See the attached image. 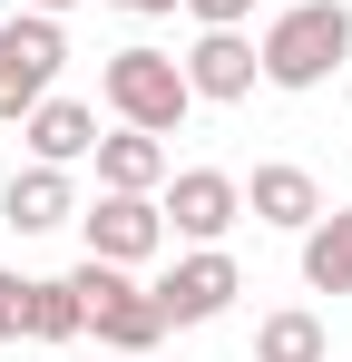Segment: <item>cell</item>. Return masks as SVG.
<instances>
[{
	"label": "cell",
	"mask_w": 352,
	"mask_h": 362,
	"mask_svg": "<svg viewBox=\"0 0 352 362\" xmlns=\"http://www.w3.org/2000/svg\"><path fill=\"white\" fill-rule=\"evenodd\" d=\"M303 284L313 294H352V206H323L303 226Z\"/></svg>",
	"instance_id": "13"
},
{
	"label": "cell",
	"mask_w": 352,
	"mask_h": 362,
	"mask_svg": "<svg viewBox=\"0 0 352 362\" xmlns=\"http://www.w3.org/2000/svg\"><path fill=\"white\" fill-rule=\"evenodd\" d=\"M186 10H196L206 30H245V10H254V0H186Z\"/></svg>",
	"instance_id": "17"
},
{
	"label": "cell",
	"mask_w": 352,
	"mask_h": 362,
	"mask_svg": "<svg viewBox=\"0 0 352 362\" xmlns=\"http://www.w3.org/2000/svg\"><path fill=\"white\" fill-rule=\"evenodd\" d=\"M59 59H69V40H59V20H49V10H20V20L0 30V127H20L40 98H49Z\"/></svg>",
	"instance_id": "4"
},
{
	"label": "cell",
	"mask_w": 352,
	"mask_h": 362,
	"mask_svg": "<svg viewBox=\"0 0 352 362\" xmlns=\"http://www.w3.org/2000/svg\"><path fill=\"white\" fill-rule=\"evenodd\" d=\"M78 226H88V255H108V264H147V255L167 245V206H157V196H117V186H108Z\"/></svg>",
	"instance_id": "6"
},
{
	"label": "cell",
	"mask_w": 352,
	"mask_h": 362,
	"mask_svg": "<svg viewBox=\"0 0 352 362\" xmlns=\"http://www.w3.org/2000/svg\"><path fill=\"white\" fill-rule=\"evenodd\" d=\"M235 294H245V274H235L225 245H196V255H176L167 274H157V313H167L176 333H186V323H216Z\"/></svg>",
	"instance_id": "5"
},
{
	"label": "cell",
	"mask_w": 352,
	"mask_h": 362,
	"mask_svg": "<svg viewBox=\"0 0 352 362\" xmlns=\"http://www.w3.org/2000/svg\"><path fill=\"white\" fill-rule=\"evenodd\" d=\"M98 186H117V196H157V186H167V137H147V127L98 137Z\"/></svg>",
	"instance_id": "11"
},
{
	"label": "cell",
	"mask_w": 352,
	"mask_h": 362,
	"mask_svg": "<svg viewBox=\"0 0 352 362\" xmlns=\"http://www.w3.org/2000/svg\"><path fill=\"white\" fill-rule=\"evenodd\" d=\"M254 78H264V59H254V40H245V30H206V40L186 49V88H196V98H216V108H235Z\"/></svg>",
	"instance_id": "8"
},
{
	"label": "cell",
	"mask_w": 352,
	"mask_h": 362,
	"mask_svg": "<svg viewBox=\"0 0 352 362\" xmlns=\"http://www.w3.org/2000/svg\"><path fill=\"white\" fill-rule=\"evenodd\" d=\"M98 98H108L117 127H147V137H176L186 127V108H196V88H186V59H167V49H108V69H98Z\"/></svg>",
	"instance_id": "2"
},
{
	"label": "cell",
	"mask_w": 352,
	"mask_h": 362,
	"mask_svg": "<svg viewBox=\"0 0 352 362\" xmlns=\"http://www.w3.org/2000/svg\"><path fill=\"white\" fill-rule=\"evenodd\" d=\"M254 59H264L274 88H323V78H343V59H352V10H343V0H293L284 20L254 40Z\"/></svg>",
	"instance_id": "1"
},
{
	"label": "cell",
	"mask_w": 352,
	"mask_h": 362,
	"mask_svg": "<svg viewBox=\"0 0 352 362\" xmlns=\"http://www.w3.org/2000/svg\"><path fill=\"white\" fill-rule=\"evenodd\" d=\"M30 343H69V333H88V313H78V284L69 274H30V323H20Z\"/></svg>",
	"instance_id": "14"
},
{
	"label": "cell",
	"mask_w": 352,
	"mask_h": 362,
	"mask_svg": "<svg viewBox=\"0 0 352 362\" xmlns=\"http://www.w3.org/2000/svg\"><path fill=\"white\" fill-rule=\"evenodd\" d=\"M20 137H30V157H40V167L98 157V108H78V98H40V108L20 118Z\"/></svg>",
	"instance_id": "10"
},
{
	"label": "cell",
	"mask_w": 352,
	"mask_h": 362,
	"mask_svg": "<svg viewBox=\"0 0 352 362\" xmlns=\"http://www.w3.org/2000/svg\"><path fill=\"white\" fill-rule=\"evenodd\" d=\"M0 216H10V235H49V226H69L78 216V196H69V167H10V186H0Z\"/></svg>",
	"instance_id": "9"
},
{
	"label": "cell",
	"mask_w": 352,
	"mask_h": 362,
	"mask_svg": "<svg viewBox=\"0 0 352 362\" xmlns=\"http://www.w3.org/2000/svg\"><path fill=\"white\" fill-rule=\"evenodd\" d=\"M245 206H254V226H293V235H303V226L323 216V186L303 177V167H284V157H274V167H254Z\"/></svg>",
	"instance_id": "12"
},
{
	"label": "cell",
	"mask_w": 352,
	"mask_h": 362,
	"mask_svg": "<svg viewBox=\"0 0 352 362\" xmlns=\"http://www.w3.org/2000/svg\"><path fill=\"white\" fill-rule=\"evenodd\" d=\"M30 323V274H0V343Z\"/></svg>",
	"instance_id": "16"
},
{
	"label": "cell",
	"mask_w": 352,
	"mask_h": 362,
	"mask_svg": "<svg viewBox=\"0 0 352 362\" xmlns=\"http://www.w3.org/2000/svg\"><path fill=\"white\" fill-rule=\"evenodd\" d=\"M117 362H147V353H117Z\"/></svg>",
	"instance_id": "20"
},
{
	"label": "cell",
	"mask_w": 352,
	"mask_h": 362,
	"mask_svg": "<svg viewBox=\"0 0 352 362\" xmlns=\"http://www.w3.org/2000/svg\"><path fill=\"white\" fill-rule=\"evenodd\" d=\"M20 10H49V20H59V10H78V0H20Z\"/></svg>",
	"instance_id": "19"
},
{
	"label": "cell",
	"mask_w": 352,
	"mask_h": 362,
	"mask_svg": "<svg viewBox=\"0 0 352 362\" xmlns=\"http://www.w3.org/2000/svg\"><path fill=\"white\" fill-rule=\"evenodd\" d=\"M117 10H137V20H167V10H186V0H117Z\"/></svg>",
	"instance_id": "18"
},
{
	"label": "cell",
	"mask_w": 352,
	"mask_h": 362,
	"mask_svg": "<svg viewBox=\"0 0 352 362\" xmlns=\"http://www.w3.org/2000/svg\"><path fill=\"white\" fill-rule=\"evenodd\" d=\"M235 216H245V186H235L225 167H186V177H167V226L186 245H225Z\"/></svg>",
	"instance_id": "7"
},
{
	"label": "cell",
	"mask_w": 352,
	"mask_h": 362,
	"mask_svg": "<svg viewBox=\"0 0 352 362\" xmlns=\"http://www.w3.org/2000/svg\"><path fill=\"white\" fill-rule=\"evenodd\" d=\"M69 284H78V313H88V333H98L108 353H157V333H167L157 284H137V274H127V264H108V255L69 264Z\"/></svg>",
	"instance_id": "3"
},
{
	"label": "cell",
	"mask_w": 352,
	"mask_h": 362,
	"mask_svg": "<svg viewBox=\"0 0 352 362\" xmlns=\"http://www.w3.org/2000/svg\"><path fill=\"white\" fill-rule=\"evenodd\" d=\"M254 362H323V313H303V303L264 313L254 323Z\"/></svg>",
	"instance_id": "15"
}]
</instances>
